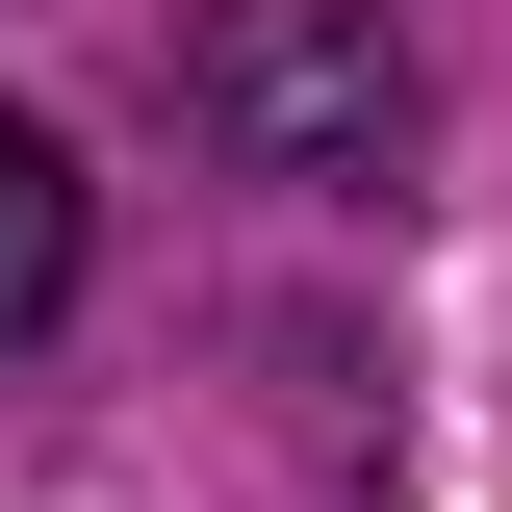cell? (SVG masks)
<instances>
[{
	"label": "cell",
	"mask_w": 512,
	"mask_h": 512,
	"mask_svg": "<svg viewBox=\"0 0 512 512\" xmlns=\"http://www.w3.org/2000/svg\"><path fill=\"white\" fill-rule=\"evenodd\" d=\"M180 128L231 180H410V52H384V0H231L180 52Z\"/></svg>",
	"instance_id": "6da1fadb"
},
{
	"label": "cell",
	"mask_w": 512,
	"mask_h": 512,
	"mask_svg": "<svg viewBox=\"0 0 512 512\" xmlns=\"http://www.w3.org/2000/svg\"><path fill=\"white\" fill-rule=\"evenodd\" d=\"M52 308H77V154H52L26 103H0V359H26Z\"/></svg>",
	"instance_id": "7a4b0ae2"
}]
</instances>
